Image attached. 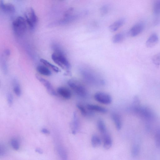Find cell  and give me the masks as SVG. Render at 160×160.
<instances>
[{"label": "cell", "instance_id": "cell-1", "mask_svg": "<svg viewBox=\"0 0 160 160\" xmlns=\"http://www.w3.org/2000/svg\"><path fill=\"white\" fill-rule=\"evenodd\" d=\"M53 48L54 52L51 55L52 59L59 66L69 73L71 64L63 51L57 45H54Z\"/></svg>", "mask_w": 160, "mask_h": 160}, {"label": "cell", "instance_id": "cell-2", "mask_svg": "<svg viewBox=\"0 0 160 160\" xmlns=\"http://www.w3.org/2000/svg\"><path fill=\"white\" fill-rule=\"evenodd\" d=\"M132 106L131 109L133 113L141 118L147 120H150L153 118L152 111L147 108L141 106L137 97L135 98Z\"/></svg>", "mask_w": 160, "mask_h": 160}, {"label": "cell", "instance_id": "cell-3", "mask_svg": "<svg viewBox=\"0 0 160 160\" xmlns=\"http://www.w3.org/2000/svg\"><path fill=\"white\" fill-rule=\"evenodd\" d=\"M27 24L22 17L19 16L15 19L12 23V28L16 36L21 37L24 35L27 31Z\"/></svg>", "mask_w": 160, "mask_h": 160}, {"label": "cell", "instance_id": "cell-4", "mask_svg": "<svg viewBox=\"0 0 160 160\" xmlns=\"http://www.w3.org/2000/svg\"><path fill=\"white\" fill-rule=\"evenodd\" d=\"M69 87L78 96L85 98L87 96L88 92L84 85L79 81L75 80H71L68 82Z\"/></svg>", "mask_w": 160, "mask_h": 160}, {"label": "cell", "instance_id": "cell-5", "mask_svg": "<svg viewBox=\"0 0 160 160\" xmlns=\"http://www.w3.org/2000/svg\"><path fill=\"white\" fill-rule=\"evenodd\" d=\"M80 72L84 79L87 82L92 84H103L104 81L98 78L97 76L88 68H82Z\"/></svg>", "mask_w": 160, "mask_h": 160}, {"label": "cell", "instance_id": "cell-6", "mask_svg": "<svg viewBox=\"0 0 160 160\" xmlns=\"http://www.w3.org/2000/svg\"><path fill=\"white\" fill-rule=\"evenodd\" d=\"M25 19L30 29L35 28L38 22V17L32 8H29L25 13Z\"/></svg>", "mask_w": 160, "mask_h": 160}, {"label": "cell", "instance_id": "cell-7", "mask_svg": "<svg viewBox=\"0 0 160 160\" xmlns=\"http://www.w3.org/2000/svg\"><path fill=\"white\" fill-rule=\"evenodd\" d=\"M94 98L98 102L105 105L110 104L112 101L110 95L104 92L96 93L94 95Z\"/></svg>", "mask_w": 160, "mask_h": 160}, {"label": "cell", "instance_id": "cell-8", "mask_svg": "<svg viewBox=\"0 0 160 160\" xmlns=\"http://www.w3.org/2000/svg\"><path fill=\"white\" fill-rule=\"evenodd\" d=\"M36 77L37 79L44 86L47 92L52 96H57V93L52 85L50 82L39 75H36Z\"/></svg>", "mask_w": 160, "mask_h": 160}, {"label": "cell", "instance_id": "cell-9", "mask_svg": "<svg viewBox=\"0 0 160 160\" xmlns=\"http://www.w3.org/2000/svg\"><path fill=\"white\" fill-rule=\"evenodd\" d=\"M144 28V24L140 22L138 23L133 27L129 31V34L131 36L134 37L139 35L143 31Z\"/></svg>", "mask_w": 160, "mask_h": 160}, {"label": "cell", "instance_id": "cell-10", "mask_svg": "<svg viewBox=\"0 0 160 160\" xmlns=\"http://www.w3.org/2000/svg\"><path fill=\"white\" fill-rule=\"evenodd\" d=\"M80 122L76 112L73 114V119L71 124L72 133L73 135H75L79 128Z\"/></svg>", "mask_w": 160, "mask_h": 160}, {"label": "cell", "instance_id": "cell-11", "mask_svg": "<svg viewBox=\"0 0 160 160\" xmlns=\"http://www.w3.org/2000/svg\"><path fill=\"white\" fill-rule=\"evenodd\" d=\"M57 92L59 96L64 99H70L72 97V93L71 91L66 87H59L57 89Z\"/></svg>", "mask_w": 160, "mask_h": 160}, {"label": "cell", "instance_id": "cell-12", "mask_svg": "<svg viewBox=\"0 0 160 160\" xmlns=\"http://www.w3.org/2000/svg\"><path fill=\"white\" fill-rule=\"evenodd\" d=\"M1 9L4 12L8 14H11L15 12V9L14 6L10 3H4L1 1L0 4Z\"/></svg>", "mask_w": 160, "mask_h": 160}, {"label": "cell", "instance_id": "cell-13", "mask_svg": "<svg viewBox=\"0 0 160 160\" xmlns=\"http://www.w3.org/2000/svg\"><path fill=\"white\" fill-rule=\"evenodd\" d=\"M86 108L91 112H96L98 113L105 114L107 112V110L105 108L102 106L94 104H88Z\"/></svg>", "mask_w": 160, "mask_h": 160}, {"label": "cell", "instance_id": "cell-14", "mask_svg": "<svg viewBox=\"0 0 160 160\" xmlns=\"http://www.w3.org/2000/svg\"><path fill=\"white\" fill-rule=\"evenodd\" d=\"M159 37L157 34L153 33L151 34L146 42V45L148 48H152L156 45L159 41Z\"/></svg>", "mask_w": 160, "mask_h": 160}, {"label": "cell", "instance_id": "cell-15", "mask_svg": "<svg viewBox=\"0 0 160 160\" xmlns=\"http://www.w3.org/2000/svg\"><path fill=\"white\" fill-rule=\"evenodd\" d=\"M125 22V20L124 18H121L116 21L112 24L109 27L110 31L112 32H115L117 31L123 25Z\"/></svg>", "mask_w": 160, "mask_h": 160}, {"label": "cell", "instance_id": "cell-16", "mask_svg": "<svg viewBox=\"0 0 160 160\" xmlns=\"http://www.w3.org/2000/svg\"><path fill=\"white\" fill-rule=\"evenodd\" d=\"M111 117L118 131L120 130L122 126V120L120 116L118 114L114 113L112 114Z\"/></svg>", "mask_w": 160, "mask_h": 160}, {"label": "cell", "instance_id": "cell-17", "mask_svg": "<svg viewBox=\"0 0 160 160\" xmlns=\"http://www.w3.org/2000/svg\"><path fill=\"white\" fill-rule=\"evenodd\" d=\"M102 136L103 140V147L106 150L109 149L112 144V141L110 136L108 133Z\"/></svg>", "mask_w": 160, "mask_h": 160}, {"label": "cell", "instance_id": "cell-18", "mask_svg": "<svg viewBox=\"0 0 160 160\" xmlns=\"http://www.w3.org/2000/svg\"><path fill=\"white\" fill-rule=\"evenodd\" d=\"M36 70L38 73L43 75L49 76L52 74L49 68L45 66H39L37 67Z\"/></svg>", "mask_w": 160, "mask_h": 160}, {"label": "cell", "instance_id": "cell-19", "mask_svg": "<svg viewBox=\"0 0 160 160\" xmlns=\"http://www.w3.org/2000/svg\"><path fill=\"white\" fill-rule=\"evenodd\" d=\"M40 61L45 66L51 68L55 72L59 73L61 71L59 68L45 59H41L40 60Z\"/></svg>", "mask_w": 160, "mask_h": 160}, {"label": "cell", "instance_id": "cell-20", "mask_svg": "<svg viewBox=\"0 0 160 160\" xmlns=\"http://www.w3.org/2000/svg\"><path fill=\"white\" fill-rule=\"evenodd\" d=\"M13 85L15 94L17 96H20L22 93L20 86L18 80L15 78L13 80Z\"/></svg>", "mask_w": 160, "mask_h": 160}, {"label": "cell", "instance_id": "cell-21", "mask_svg": "<svg viewBox=\"0 0 160 160\" xmlns=\"http://www.w3.org/2000/svg\"><path fill=\"white\" fill-rule=\"evenodd\" d=\"M97 127L102 136L107 133L106 124L102 120H98L97 122Z\"/></svg>", "mask_w": 160, "mask_h": 160}, {"label": "cell", "instance_id": "cell-22", "mask_svg": "<svg viewBox=\"0 0 160 160\" xmlns=\"http://www.w3.org/2000/svg\"><path fill=\"white\" fill-rule=\"evenodd\" d=\"M58 153L62 160H67V154L66 151L63 147L59 145L57 147Z\"/></svg>", "mask_w": 160, "mask_h": 160}, {"label": "cell", "instance_id": "cell-23", "mask_svg": "<svg viewBox=\"0 0 160 160\" xmlns=\"http://www.w3.org/2000/svg\"><path fill=\"white\" fill-rule=\"evenodd\" d=\"M77 107L78 109L79 110L82 115L85 116H87L92 115V112L88 110L82 105L80 104H78L77 105Z\"/></svg>", "mask_w": 160, "mask_h": 160}, {"label": "cell", "instance_id": "cell-24", "mask_svg": "<svg viewBox=\"0 0 160 160\" xmlns=\"http://www.w3.org/2000/svg\"><path fill=\"white\" fill-rule=\"evenodd\" d=\"M91 141L92 146L94 148L98 147L101 145V140L97 135H94L92 136Z\"/></svg>", "mask_w": 160, "mask_h": 160}, {"label": "cell", "instance_id": "cell-25", "mask_svg": "<svg viewBox=\"0 0 160 160\" xmlns=\"http://www.w3.org/2000/svg\"><path fill=\"white\" fill-rule=\"evenodd\" d=\"M124 36L122 33L117 34L113 36L112 39V41L115 44H118L122 42L124 40Z\"/></svg>", "mask_w": 160, "mask_h": 160}, {"label": "cell", "instance_id": "cell-26", "mask_svg": "<svg viewBox=\"0 0 160 160\" xmlns=\"http://www.w3.org/2000/svg\"><path fill=\"white\" fill-rule=\"evenodd\" d=\"M153 10L155 15L158 16L160 15V0L154 1L153 3Z\"/></svg>", "mask_w": 160, "mask_h": 160}, {"label": "cell", "instance_id": "cell-27", "mask_svg": "<svg viewBox=\"0 0 160 160\" xmlns=\"http://www.w3.org/2000/svg\"><path fill=\"white\" fill-rule=\"evenodd\" d=\"M140 152V147L138 145H133L131 150V153L133 157H136L139 154Z\"/></svg>", "mask_w": 160, "mask_h": 160}, {"label": "cell", "instance_id": "cell-28", "mask_svg": "<svg viewBox=\"0 0 160 160\" xmlns=\"http://www.w3.org/2000/svg\"><path fill=\"white\" fill-rule=\"evenodd\" d=\"M11 145L12 147L15 150L19 149L20 144L18 140L15 139H13L11 141Z\"/></svg>", "mask_w": 160, "mask_h": 160}, {"label": "cell", "instance_id": "cell-29", "mask_svg": "<svg viewBox=\"0 0 160 160\" xmlns=\"http://www.w3.org/2000/svg\"><path fill=\"white\" fill-rule=\"evenodd\" d=\"M152 61L153 63L157 66L160 65V53L156 54L153 57Z\"/></svg>", "mask_w": 160, "mask_h": 160}, {"label": "cell", "instance_id": "cell-30", "mask_svg": "<svg viewBox=\"0 0 160 160\" xmlns=\"http://www.w3.org/2000/svg\"><path fill=\"white\" fill-rule=\"evenodd\" d=\"M155 141L156 145L160 147V130L158 131L155 134Z\"/></svg>", "mask_w": 160, "mask_h": 160}, {"label": "cell", "instance_id": "cell-31", "mask_svg": "<svg viewBox=\"0 0 160 160\" xmlns=\"http://www.w3.org/2000/svg\"><path fill=\"white\" fill-rule=\"evenodd\" d=\"M7 99L8 105L11 106L13 103V97L12 94L10 92H8L7 94Z\"/></svg>", "mask_w": 160, "mask_h": 160}, {"label": "cell", "instance_id": "cell-32", "mask_svg": "<svg viewBox=\"0 0 160 160\" xmlns=\"http://www.w3.org/2000/svg\"><path fill=\"white\" fill-rule=\"evenodd\" d=\"M109 7L107 5L103 6L101 8V13L102 15H106L109 10Z\"/></svg>", "mask_w": 160, "mask_h": 160}, {"label": "cell", "instance_id": "cell-33", "mask_svg": "<svg viewBox=\"0 0 160 160\" xmlns=\"http://www.w3.org/2000/svg\"><path fill=\"white\" fill-rule=\"evenodd\" d=\"M6 147L3 145H1L0 146V155L1 156H3L6 152Z\"/></svg>", "mask_w": 160, "mask_h": 160}, {"label": "cell", "instance_id": "cell-34", "mask_svg": "<svg viewBox=\"0 0 160 160\" xmlns=\"http://www.w3.org/2000/svg\"><path fill=\"white\" fill-rule=\"evenodd\" d=\"M41 132L45 134H49L50 132L48 129L46 128H43L41 130Z\"/></svg>", "mask_w": 160, "mask_h": 160}, {"label": "cell", "instance_id": "cell-35", "mask_svg": "<svg viewBox=\"0 0 160 160\" xmlns=\"http://www.w3.org/2000/svg\"><path fill=\"white\" fill-rule=\"evenodd\" d=\"M36 152L40 154H42L43 153V152L42 150L40 148H37L36 150Z\"/></svg>", "mask_w": 160, "mask_h": 160}, {"label": "cell", "instance_id": "cell-36", "mask_svg": "<svg viewBox=\"0 0 160 160\" xmlns=\"http://www.w3.org/2000/svg\"><path fill=\"white\" fill-rule=\"evenodd\" d=\"M10 51L8 50H7L5 51V54L6 55L9 56L10 55Z\"/></svg>", "mask_w": 160, "mask_h": 160}]
</instances>
